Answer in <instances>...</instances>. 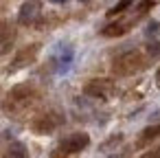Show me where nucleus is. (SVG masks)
Listing matches in <instances>:
<instances>
[{
	"instance_id": "f257e3e1",
	"label": "nucleus",
	"mask_w": 160,
	"mask_h": 158,
	"mask_svg": "<svg viewBox=\"0 0 160 158\" xmlns=\"http://www.w3.org/2000/svg\"><path fill=\"white\" fill-rule=\"evenodd\" d=\"M42 11V5L40 0H27V3H22L20 11H18V22L20 24H31Z\"/></svg>"
},
{
	"instance_id": "f03ea898",
	"label": "nucleus",
	"mask_w": 160,
	"mask_h": 158,
	"mask_svg": "<svg viewBox=\"0 0 160 158\" xmlns=\"http://www.w3.org/2000/svg\"><path fill=\"white\" fill-rule=\"evenodd\" d=\"M88 143H90V138H88L86 134H72V136H68V138L62 143V147L72 154V151H81Z\"/></svg>"
},
{
	"instance_id": "7ed1b4c3",
	"label": "nucleus",
	"mask_w": 160,
	"mask_h": 158,
	"mask_svg": "<svg viewBox=\"0 0 160 158\" xmlns=\"http://www.w3.org/2000/svg\"><path fill=\"white\" fill-rule=\"evenodd\" d=\"M158 33H160V22L151 20V22L147 24V29H145V35H147V38H153V35H158Z\"/></svg>"
},
{
	"instance_id": "20e7f679",
	"label": "nucleus",
	"mask_w": 160,
	"mask_h": 158,
	"mask_svg": "<svg viewBox=\"0 0 160 158\" xmlns=\"http://www.w3.org/2000/svg\"><path fill=\"white\" fill-rule=\"evenodd\" d=\"M147 53H149L151 57H156V59H160V42H151V44L147 46Z\"/></svg>"
},
{
	"instance_id": "39448f33",
	"label": "nucleus",
	"mask_w": 160,
	"mask_h": 158,
	"mask_svg": "<svg viewBox=\"0 0 160 158\" xmlns=\"http://www.w3.org/2000/svg\"><path fill=\"white\" fill-rule=\"evenodd\" d=\"M129 5H132V0H123V3H118V5L110 11V13H121V11H123V9H127Z\"/></svg>"
},
{
	"instance_id": "423d86ee",
	"label": "nucleus",
	"mask_w": 160,
	"mask_h": 158,
	"mask_svg": "<svg viewBox=\"0 0 160 158\" xmlns=\"http://www.w3.org/2000/svg\"><path fill=\"white\" fill-rule=\"evenodd\" d=\"M48 3H53V5H66L68 0H48Z\"/></svg>"
},
{
	"instance_id": "0eeeda50",
	"label": "nucleus",
	"mask_w": 160,
	"mask_h": 158,
	"mask_svg": "<svg viewBox=\"0 0 160 158\" xmlns=\"http://www.w3.org/2000/svg\"><path fill=\"white\" fill-rule=\"evenodd\" d=\"M156 81H158V86H160V68H158V75H156Z\"/></svg>"
},
{
	"instance_id": "6e6552de",
	"label": "nucleus",
	"mask_w": 160,
	"mask_h": 158,
	"mask_svg": "<svg viewBox=\"0 0 160 158\" xmlns=\"http://www.w3.org/2000/svg\"><path fill=\"white\" fill-rule=\"evenodd\" d=\"M79 3H90V0H79Z\"/></svg>"
}]
</instances>
